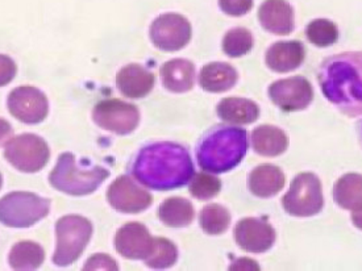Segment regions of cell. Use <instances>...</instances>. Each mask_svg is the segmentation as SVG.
I'll return each instance as SVG.
<instances>
[{
    "instance_id": "1",
    "label": "cell",
    "mask_w": 362,
    "mask_h": 271,
    "mask_svg": "<svg viewBox=\"0 0 362 271\" xmlns=\"http://www.w3.org/2000/svg\"><path fill=\"white\" fill-rule=\"evenodd\" d=\"M132 173L145 187L169 191L190 182L194 164L186 147L175 143H154L139 152Z\"/></svg>"
},
{
    "instance_id": "2",
    "label": "cell",
    "mask_w": 362,
    "mask_h": 271,
    "mask_svg": "<svg viewBox=\"0 0 362 271\" xmlns=\"http://www.w3.org/2000/svg\"><path fill=\"white\" fill-rule=\"evenodd\" d=\"M325 97L348 116L362 115V52L340 53L319 68Z\"/></svg>"
},
{
    "instance_id": "3",
    "label": "cell",
    "mask_w": 362,
    "mask_h": 271,
    "mask_svg": "<svg viewBox=\"0 0 362 271\" xmlns=\"http://www.w3.org/2000/svg\"><path fill=\"white\" fill-rule=\"evenodd\" d=\"M248 152V133L238 126H216L200 138L197 158L204 171L221 174L230 171Z\"/></svg>"
},
{
    "instance_id": "4",
    "label": "cell",
    "mask_w": 362,
    "mask_h": 271,
    "mask_svg": "<svg viewBox=\"0 0 362 271\" xmlns=\"http://www.w3.org/2000/svg\"><path fill=\"white\" fill-rule=\"evenodd\" d=\"M108 176L110 171L105 167H78L76 157L71 153H64L59 155L57 165L49 175V182L58 191L82 196L96 191Z\"/></svg>"
},
{
    "instance_id": "5",
    "label": "cell",
    "mask_w": 362,
    "mask_h": 271,
    "mask_svg": "<svg viewBox=\"0 0 362 271\" xmlns=\"http://www.w3.org/2000/svg\"><path fill=\"white\" fill-rule=\"evenodd\" d=\"M57 246L53 255V262L57 266H67L76 262L93 236V224L83 216L69 215L64 216L56 224Z\"/></svg>"
},
{
    "instance_id": "6",
    "label": "cell",
    "mask_w": 362,
    "mask_h": 271,
    "mask_svg": "<svg viewBox=\"0 0 362 271\" xmlns=\"http://www.w3.org/2000/svg\"><path fill=\"white\" fill-rule=\"evenodd\" d=\"M50 202L32 193H11L0 199V223L29 228L48 216Z\"/></svg>"
},
{
    "instance_id": "7",
    "label": "cell",
    "mask_w": 362,
    "mask_h": 271,
    "mask_svg": "<svg viewBox=\"0 0 362 271\" xmlns=\"http://www.w3.org/2000/svg\"><path fill=\"white\" fill-rule=\"evenodd\" d=\"M282 204L288 215L296 217L317 215L325 205L320 179L313 173L296 175L282 199Z\"/></svg>"
},
{
    "instance_id": "8",
    "label": "cell",
    "mask_w": 362,
    "mask_h": 271,
    "mask_svg": "<svg viewBox=\"0 0 362 271\" xmlns=\"http://www.w3.org/2000/svg\"><path fill=\"white\" fill-rule=\"evenodd\" d=\"M6 159L23 173H37L48 164L49 146L36 135L16 136L4 147Z\"/></svg>"
},
{
    "instance_id": "9",
    "label": "cell",
    "mask_w": 362,
    "mask_h": 271,
    "mask_svg": "<svg viewBox=\"0 0 362 271\" xmlns=\"http://www.w3.org/2000/svg\"><path fill=\"white\" fill-rule=\"evenodd\" d=\"M95 124L116 135H129L139 126L140 112L137 107L119 99H108L96 104L93 112Z\"/></svg>"
},
{
    "instance_id": "10",
    "label": "cell",
    "mask_w": 362,
    "mask_h": 271,
    "mask_svg": "<svg viewBox=\"0 0 362 271\" xmlns=\"http://www.w3.org/2000/svg\"><path fill=\"white\" fill-rule=\"evenodd\" d=\"M151 39L156 48L177 52L185 48L191 39V25L178 13H165L153 21Z\"/></svg>"
},
{
    "instance_id": "11",
    "label": "cell",
    "mask_w": 362,
    "mask_h": 271,
    "mask_svg": "<svg viewBox=\"0 0 362 271\" xmlns=\"http://www.w3.org/2000/svg\"><path fill=\"white\" fill-rule=\"evenodd\" d=\"M269 97L282 111L293 112L310 106L314 91L305 78L293 77L274 82L269 88Z\"/></svg>"
},
{
    "instance_id": "12",
    "label": "cell",
    "mask_w": 362,
    "mask_h": 271,
    "mask_svg": "<svg viewBox=\"0 0 362 271\" xmlns=\"http://www.w3.org/2000/svg\"><path fill=\"white\" fill-rule=\"evenodd\" d=\"M107 200L119 212L139 213L152 205L153 196L128 175H122L110 186Z\"/></svg>"
},
{
    "instance_id": "13",
    "label": "cell",
    "mask_w": 362,
    "mask_h": 271,
    "mask_svg": "<svg viewBox=\"0 0 362 271\" xmlns=\"http://www.w3.org/2000/svg\"><path fill=\"white\" fill-rule=\"evenodd\" d=\"M8 111L25 124H38L48 116V99L37 88H15L8 97Z\"/></svg>"
},
{
    "instance_id": "14",
    "label": "cell",
    "mask_w": 362,
    "mask_h": 271,
    "mask_svg": "<svg viewBox=\"0 0 362 271\" xmlns=\"http://www.w3.org/2000/svg\"><path fill=\"white\" fill-rule=\"evenodd\" d=\"M235 240L245 252L255 254L265 253L276 242V231L262 219L247 217L236 225Z\"/></svg>"
},
{
    "instance_id": "15",
    "label": "cell",
    "mask_w": 362,
    "mask_h": 271,
    "mask_svg": "<svg viewBox=\"0 0 362 271\" xmlns=\"http://www.w3.org/2000/svg\"><path fill=\"white\" fill-rule=\"evenodd\" d=\"M154 237L140 223H128L122 227L115 237V248L128 260H143L152 252Z\"/></svg>"
},
{
    "instance_id": "16",
    "label": "cell",
    "mask_w": 362,
    "mask_h": 271,
    "mask_svg": "<svg viewBox=\"0 0 362 271\" xmlns=\"http://www.w3.org/2000/svg\"><path fill=\"white\" fill-rule=\"evenodd\" d=\"M258 19L264 30L274 35L294 30V11L285 0H265L258 10Z\"/></svg>"
},
{
    "instance_id": "17",
    "label": "cell",
    "mask_w": 362,
    "mask_h": 271,
    "mask_svg": "<svg viewBox=\"0 0 362 271\" xmlns=\"http://www.w3.org/2000/svg\"><path fill=\"white\" fill-rule=\"evenodd\" d=\"M305 56V47L299 41H281L267 49L265 59L273 71L288 73L303 64Z\"/></svg>"
},
{
    "instance_id": "18",
    "label": "cell",
    "mask_w": 362,
    "mask_h": 271,
    "mask_svg": "<svg viewBox=\"0 0 362 271\" xmlns=\"http://www.w3.org/2000/svg\"><path fill=\"white\" fill-rule=\"evenodd\" d=\"M116 85L125 97L137 99L146 97L154 86V76L140 65H128L116 77Z\"/></svg>"
},
{
    "instance_id": "19",
    "label": "cell",
    "mask_w": 362,
    "mask_h": 271,
    "mask_svg": "<svg viewBox=\"0 0 362 271\" xmlns=\"http://www.w3.org/2000/svg\"><path fill=\"white\" fill-rule=\"evenodd\" d=\"M286 182L284 171L274 165L264 164L252 170L248 186L250 193L258 198H272L278 194Z\"/></svg>"
},
{
    "instance_id": "20",
    "label": "cell",
    "mask_w": 362,
    "mask_h": 271,
    "mask_svg": "<svg viewBox=\"0 0 362 271\" xmlns=\"http://www.w3.org/2000/svg\"><path fill=\"white\" fill-rule=\"evenodd\" d=\"M161 79L169 91L187 92L195 83V66L187 59H172L161 68Z\"/></svg>"
},
{
    "instance_id": "21",
    "label": "cell",
    "mask_w": 362,
    "mask_h": 271,
    "mask_svg": "<svg viewBox=\"0 0 362 271\" xmlns=\"http://www.w3.org/2000/svg\"><path fill=\"white\" fill-rule=\"evenodd\" d=\"M218 115L229 124L244 126L252 124L259 116L257 104L244 97H226L218 106Z\"/></svg>"
},
{
    "instance_id": "22",
    "label": "cell",
    "mask_w": 362,
    "mask_h": 271,
    "mask_svg": "<svg viewBox=\"0 0 362 271\" xmlns=\"http://www.w3.org/2000/svg\"><path fill=\"white\" fill-rule=\"evenodd\" d=\"M238 82V71L228 64L214 62L202 68L200 88L209 92H224L233 88Z\"/></svg>"
},
{
    "instance_id": "23",
    "label": "cell",
    "mask_w": 362,
    "mask_h": 271,
    "mask_svg": "<svg viewBox=\"0 0 362 271\" xmlns=\"http://www.w3.org/2000/svg\"><path fill=\"white\" fill-rule=\"evenodd\" d=\"M334 199L339 207L357 212L362 211V175L345 174L334 183Z\"/></svg>"
},
{
    "instance_id": "24",
    "label": "cell",
    "mask_w": 362,
    "mask_h": 271,
    "mask_svg": "<svg viewBox=\"0 0 362 271\" xmlns=\"http://www.w3.org/2000/svg\"><path fill=\"white\" fill-rule=\"evenodd\" d=\"M252 146L258 155L276 157L286 152L287 137L276 126H258L252 132Z\"/></svg>"
},
{
    "instance_id": "25",
    "label": "cell",
    "mask_w": 362,
    "mask_h": 271,
    "mask_svg": "<svg viewBox=\"0 0 362 271\" xmlns=\"http://www.w3.org/2000/svg\"><path fill=\"white\" fill-rule=\"evenodd\" d=\"M194 207L192 204L180 196L166 199L158 210V217L165 225L170 228H183L189 227L194 220Z\"/></svg>"
},
{
    "instance_id": "26",
    "label": "cell",
    "mask_w": 362,
    "mask_h": 271,
    "mask_svg": "<svg viewBox=\"0 0 362 271\" xmlns=\"http://www.w3.org/2000/svg\"><path fill=\"white\" fill-rule=\"evenodd\" d=\"M44 260V249L36 242H18L11 249L10 265L15 270H36Z\"/></svg>"
},
{
    "instance_id": "27",
    "label": "cell",
    "mask_w": 362,
    "mask_h": 271,
    "mask_svg": "<svg viewBox=\"0 0 362 271\" xmlns=\"http://www.w3.org/2000/svg\"><path fill=\"white\" fill-rule=\"evenodd\" d=\"M199 223L207 234H221L230 224V213L220 204H209L200 212Z\"/></svg>"
},
{
    "instance_id": "28",
    "label": "cell",
    "mask_w": 362,
    "mask_h": 271,
    "mask_svg": "<svg viewBox=\"0 0 362 271\" xmlns=\"http://www.w3.org/2000/svg\"><path fill=\"white\" fill-rule=\"evenodd\" d=\"M178 260V249L170 240L154 237L152 252L145 258V263L152 269H168Z\"/></svg>"
},
{
    "instance_id": "29",
    "label": "cell",
    "mask_w": 362,
    "mask_h": 271,
    "mask_svg": "<svg viewBox=\"0 0 362 271\" xmlns=\"http://www.w3.org/2000/svg\"><path fill=\"white\" fill-rule=\"evenodd\" d=\"M307 39L316 47L325 48L334 45L339 39V30L332 21L327 19H316L307 25Z\"/></svg>"
},
{
    "instance_id": "30",
    "label": "cell",
    "mask_w": 362,
    "mask_h": 271,
    "mask_svg": "<svg viewBox=\"0 0 362 271\" xmlns=\"http://www.w3.org/2000/svg\"><path fill=\"white\" fill-rule=\"evenodd\" d=\"M253 48L252 33L245 28H233L229 30L223 40V50L229 57L245 56Z\"/></svg>"
},
{
    "instance_id": "31",
    "label": "cell",
    "mask_w": 362,
    "mask_h": 271,
    "mask_svg": "<svg viewBox=\"0 0 362 271\" xmlns=\"http://www.w3.org/2000/svg\"><path fill=\"white\" fill-rule=\"evenodd\" d=\"M190 194L199 200H209L219 194L221 190V182L218 176L198 173L191 178Z\"/></svg>"
},
{
    "instance_id": "32",
    "label": "cell",
    "mask_w": 362,
    "mask_h": 271,
    "mask_svg": "<svg viewBox=\"0 0 362 271\" xmlns=\"http://www.w3.org/2000/svg\"><path fill=\"white\" fill-rule=\"evenodd\" d=\"M221 11L230 16H243L252 10L253 0H219Z\"/></svg>"
},
{
    "instance_id": "33",
    "label": "cell",
    "mask_w": 362,
    "mask_h": 271,
    "mask_svg": "<svg viewBox=\"0 0 362 271\" xmlns=\"http://www.w3.org/2000/svg\"><path fill=\"white\" fill-rule=\"evenodd\" d=\"M85 270H117V265L111 257L96 254L86 262Z\"/></svg>"
},
{
    "instance_id": "34",
    "label": "cell",
    "mask_w": 362,
    "mask_h": 271,
    "mask_svg": "<svg viewBox=\"0 0 362 271\" xmlns=\"http://www.w3.org/2000/svg\"><path fill=\"white\" fill-rule=\"evenodd\" d=\"M16 71L18 68L13 59L0 54V88L8 85L16 76Z\"/></svg>"
},
{
    "instance_id": "35",
    "label": "cell",
    "mask_w": 362,
    "mask_h": 271,
    "mask_svg": "<svg viewBox=\"0 0 362 271\" xmlns=\"http://www.w3.org/2000/svg\"><path fill=\"white\" fill-rule=\"evenodd\" d=\"M235 269H244V270H249V269H253V270H259V266L256 265V262L248 260V258H241L238 262H235L233 265H230V270H235Z\"/></svg>"
},
{
    "instance_id": "36",
    "label": "cell",
    "mask_w": 362,
    "mask_h": 271,
    "mask_svg": "<svg viewBox=\"0 0 362 271\" xmlns=\"http://www.w3.org/2000/svg\"><path fill=\"white\" fill-rule=\"evenodd\" d=\"M12 135V128H11L10 123L0 119V145Z\"/></svg>"
},
{
    "instance_id": "37",
    "label": "cell",
    "mask_w": 362,
    "mask_h": 271,
    "mask_svg": "<svg viewBox=\"0 0 362 271\" xmlns=\"http://www.w3.org/2000/svg\"><path fill=\"white\" fill-rule=\"evenodd\" d=\"M352 222L358 229H361L362 231V211L352 212Z\"/></svg>"
},
{
    "instance_id": "38",
    "label": "cell",
    "mask_w": 362,
    "mask_h": 271,
    "mask_svg": "<svg viewBox=\"0 0 362 271\" xmlns=\"http://www.w3.org/2000/svg\"><path fill=\"white\" fill-rule=\"evenodd\" d=\"M1 182H3V181H1V174H0V187H1Z\"/></svg>"
}]
</instances>
